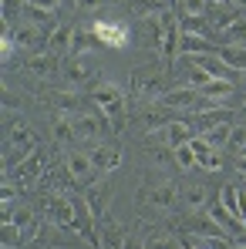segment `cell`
<instances>
[{
    "instance_id": "cell-46",
    "label": "cell",
    "mask_w": 246,
    "mask_h": 249,
    "mask_svg": "<svg viewBox=\"0 0 246 249\" xmlns=\"http://www.w3.org/2000/svg\"><path fill=\"white\" fill-rule=\"evenodd\" d=\"M233 249H246V246H233Z\"/></svg>"
},
{
    "instance_id": "cell-5",
    "label": "cell",
    "mask_w": 246,
    "mask_h": 249,
    "mask_svg": "<svg viewBox=\"0 0 246 249\" xmlns=\"http://www.w3.org/2000/svg\"><path fill=\"white\" fill-rule=\"evenodd\" d=\"M179 37H182L179 20H175L172 14H162V47H159V54H162L165 68H172V57H175V51H179Z\"/></svg>"
},
{
    "instance_id": "cell-42",
    "label": "cell",
    "mask_w": 246,
    "mask_h": 249,
    "mask_svg": "<svg viewBox=\"0 0 246 249\" xmlns=\"http://www.w3.org/2000/svg\"><path fill=\"white\" fill-rule=\"evenodd\" d=\"M182 249H199V246H196V243H189V239H186V243H182Z\"/></svg>"
},
{
    "instance_id": "cell-38",
    "label": "cell",
    "mask_w": 246,
    "mask_h": 249,
    "mask_svg": "<svg viewBox=\"0 0 246 249\" xmlns=\"http://www.w3.org/2000/svg\"><path fill=\"white\" fill-rule=\"evenodd\" d=\"M38 3H41V7H47V10H54V7H57L61 0H38Z\"/></svg>"
},
{
    "instance_id": "cell-29",
    "label": "cell",
    "mask_w": 246,
    "mask_h": 249,
    "mask_svg": "<svg viewBox=\"0 0 246 249\" xmlns=\"http://www.w3.org/2000/svg\"><path fill=\"white\" fill-rule=\"evenodd\" d=\"M189 243H196L199 249H233L226 236H192Z\"/></svg>"
},
{
    "instance_id": "cell-34",
    "label": "cell",
    "mask_w": 246,
    "mask_h": 249,
    "mask_svg": "<svg viewBox=\"0 0 246 249\" xmlns=\"http://www.w3.org/2000/svg\"><path fill=\"white\" fill-rule=\"evenodd\" d=\"M179 17H192V14H206V0H175Z\"/></svg>"
},
{
    "instance_id": "cell-28",
    "label": "cell",
    "mask_w": 246,
    "mask_h": 249,
    "mask_svg": "<svg viewBox=\"0 0 246 249\" xmlns=\"http://www.w3.org/2000/svg\"><path fill=\"white\" fill-rule=\"evenodd\" d=\"M226 148H229L233 155H243V152H246V124H236V128L229 131V142H226Z\"/></svg>"
},
{
    "instance_id": "cell-45",
    "label": "cell",
    "mask_w": 246,
    "mask_h": 249,
    "mask_svg": "<svg viewBox=\"0 0 246 249\" xmlns=\"http://www.w3.org/2000/svg\"><path fill=\"white\" fill-rule=\"evenodd\" d=\"M243 88H246V74H243Z\"/></svg>"
},
{
    "instance_id": "cell-14",
    "label": "cell",
    "mask_w": 246,
    "mask_h": 249,
    "mask_svg": "<svg viewBox=\"0 0 246 249\" xmlns=\"http://www.w3.org/2000/svg\"><path fill=\"white\" fill-rule=\"evenodd\" d=\"M71 124H75V135H78L81 142H95L98 135L105 138V115H101V118H98V115H78Z\"/></svg>"
},
{
    "instance_id": "cell-27",
    "label": "cell",
    "mask_w": 246,
    "mask_h": 249,
    "mask_svg": "<svg viewBox=\"0 0 246 249\" xmlns=\"http://www.w3.org/2000/svg\"><path fill=\"white\" fill-rule=\"evenodd\" d=\"M229 131H233L229 124H216V128H209V131H206V135H199V138H206L212 148H223V145L229 142Z\"/></svg>"
},
{
    "instance_id": "cell-2",
    "label": "cell",
    "mask_w": 246,
    "mask_h": 249,
    "mask_svg": "<svg viewBox=\"0 0 246 249\" xmlns=\"http://www.w3.org/2000/svg\"><path fill=\"white\" fill-rule=\"evenodd\" d=\"M132 94L149 101V98H162L165 94V71L159 68H138L132 74Z\"/></svg>"
},
{
    "instance_id": "cell-12",
    "label": "cell",
    "mask_w": 246,
    "mask_h": 249,
    "mask_svg": "<svg viewBox=\"0 0 246 249\" xmlns=\"http://www.w3.org/2000/svg\"><path fill=\"white\" fill-rule=\"evenodd\" d=\"M88 155H91V165L98 168L101 175L115 172V168H118V162H122V152H118V145H95Z\"/></svg>"
},
{
    "instance_id": "cell-41",
    "label": "cell",
    "mask_w": 246,
    "mask_h": 249,
    "mask_svg": "<svg viewBox=\"0 0 246 249\" xmlns=\"http://www.w3.org/2000/svg\"><path fill=\"white\" fill-rule=\"evenodd\" d=\"M236 246H246V229H243V232H236Z\"/></svg>"
},
{
    "instance_id": "cell-11",
    "label": "cell",
    "mask_w": 246,
    "mask_h": 249,
    "mask_svg": "<svg viewBox=\"0 0 246 249\" xmlns=\"http://www.w3.org/2000/svg\"><path fill=\"white\" fill-rule=\"evenodd\" d=\"M84 199H88V209H91V215H95V226L108 215V199H112V185L105 182V185H88V192H84Z\"/></svg>"
},
{
    "instance_id": "cell-10",
    "label": "cell",
    "mask_w": 246,
    "mask_h": 249,
    "mask_svg": "<svg viewBox=\"0 0 246 249\" xmlns=\"http://www.w3.org/2000/svg\"><path fill=\"white\" fill-rule=\"evenodd\" d=\"M98 229H101V236H98V249H122L125 246V229H122L118 219L105 215V219L98 222Z\"/></svg>"
},
{
    "instance_id": "cell-24",
    "label": "cell",
    "mask_w": 246,
    "mask_h": 249,
    "mask_svg": "<svg viewBox=\"0 0 246 249\" xmlns=\"http://www.w3.org/2000/svg\"><path fill=\"white\" fill-rule=\"evenodd\" d=\"M91 47H95V34L84 31V27H75V37H71V57H78V54H91Z\"/></svg>"
},
{
    "instance_id": "cell-37",
    "label": "cell",
    "mask_w": 246,
    "mask_h": 249,
    "mask_svg": "<svg viewBox=\"0 0 246 249\" xmlns=\"http://www.w3.org/2000/svg\"><path fill=\"white\" fill-rule=\"evenodd\" d=\"M236 172H243V175H246V152H243V155H236Z\"/></svg>"
},
{
    "instance_id": "cell-35",
    "label": "cell",
    "mask_w": 246,
    "mask_h": 249,
    "mask_svg": "<svg viewBox=\"0 0 246 249\" xmlns=\"http://www.w3.org/2000/svg\"><path fill=\"white\" fill-rule=\"evenodd\" d=\"M122 249H145V236H138V232L125 236V246Z\"/></svg>"
},
{
    "instance_id": "cell-39",
    "label": "cell",
    "mask_w": 246,
    "mask_h": 249,
    "mask_svg": "<svg viewBox=\"0 0 246 249\" xmlns=\"http://www.w3.org/2000/svg\"><path fill=\"white\" fill-rule=\"evenodd\" d=\"M95 3H98V0H78V7H84V10H91Z\"/></svg>"
},
{
    "instance_id": "cell-32",
    "label": "cell",
    "mask_w": 246,
    "mask_h": 249,
    "mask_svg": "<svg viewBox=\"0 0 246 249\" xmlns=\"http://www.w3.org/2000/svg\"><path fill=\"white\" fill-rule=\"evenodd\" d=\"M172 152H175V165H179V168H196V152H192L189 142L179 145V148H172Z\"/></svg>"
},
{
    "instance_id": "cell-30",
    "label": "cell",
    "mask_w": 246,
    "mask_h": 249,
    "mask_svg": "<svg viewBox=\"0 0 246 249\" xmlns=\"http://www.w3.org/2000/svg\"><path fill=\"white\" fill-rule=\"evenodd\" d=\"M71 37H75V31H68V27H57V31L47 37V47H51V51H64V47H71Z\"/></svg>"
},
{
    "instance_id": "cell-20",
    "label": "cell",
    "mask_w": 246,
    "mask_h": 249,
    "mask_svg": "<svg viewBox=\"0 0 246 249\" xmlns=\"http://www.w3.org/2000/svg\"><path fill=\"white\" fill-rule=\"evenodd\" d=\"M179 31L182 34H203V37H209L212 24H209V17H203V14H192V17H182L179 20Z\"/></svg>"
},
{
    "instance_id": "cell-33",
    "label": "cell",
    "mask_w": 246,
    "mask_h": 249,
    "mask_svg": "<svg viewBox=\"0 0 246 249\" xmlns=\"http://www.w3.org/2000/svg\"><path fill=\"white\" fill-rule=\"evenodd\" d=\"M145 249H182V246H179V239H172L165 232H155V236L145 239Z\"/></svg>"
},
{
    "instance_id": "cell-31",
    "label": "cell",
    "mask_w": 246,
    "mask_h": 249,
    "mask_svg": "<svg viewBox=\"0 0 246 249\" xmlns=\"http://www.w3.org/2000/svg\"><path fill=\"white\" fill-rule=\"evenodd\" d=\"M20 10H27V3H24V0H3V7H0V14H3V24L10 27V24L20 17Z\"/></svg>"
},
{
    "instance_id": "cell-6",
    "label": "cell",
    "mask_w": 246,
    "mask_h": 249,
    "mask_svg": "<svg viewBox=\"0 0 246 249\" xmlns=\"http://www.w3.org/2000/svg\"><path fill=\"white\" fill-rule=\"evenodd\" d=\"M206 212H209V219H212V222L223 229V236H236V232H243V229H246L243 219H240V215H233L229 209L223 206V199L209 202V209H206Z\"/></svg>"
},
{
    "instance_id": "cell-17",
    "label": "cell",
    "mask_w": 246,
    "mask_h": 249,
    "mask_svg": "<svg viewBox=\"0 0 246 249\" xmlns=\"http://www.w3.org/2000/svg\"><path fill=\"white\" fill-rule=\"evenodd\" d=\"M142 202L165 212V209L175 206V189H172V185H155V189H145V192H142Z\"/></svg>"
},
{
    "instance_id": "cell-21",
    "label": "cell",
    "mask_w": 246,
    "mask_h": 249,
    "mask_svg": "<svg viewBox=\"0 0 246 249\" xmlns=\"http://www.w3.org/2000/svg\"><path fill=\"white\" fill-rule=\"evenodd\" d=\"M216 54H219V57H223V61H226V64L236 71V74H240V71H246V47H236V44H229V47H219Z\"/></svg>"
},
{
    "instance_id": "cell-15",
    "label": "cell",
    "mask_w": 246,
    "mask_h": 249,
    "mask_svg": "<svg viewBox=\"0 0 246 249\" xmlns=\"http://www.w3.org/2000/svg\"><path fill=\"white\" fill-rule=\"evenodd\" d=\"M162 138L169 142V148H179V145L192 142V138H196V131H192L189 118H182V122H169V124H165V128H162Z\"/></svg>"
},
{
    "instance_id": "cell-26",
    "label": "cell",
    "mask_w": 246,
    "mask_h": 249,
    "mask_svg": "<svg viewBox=\"0 0 246 249\" xmlns=\"http://www.w3.org/2000/svg\"><path fill=\"white\" fill-rule=\"evenodd\" d=\"M54 138H57V145H64V148H75V142H78V135H75V124L61 118V122L54 124Z\"/></svg>"
},
{
    "instance_id": "cell-16",
    "label": "cell",
    "mask_w": 246,
    "mask_h": 249,
    "mask_svg": "<svg viewBox=\"0 0 246 249\" xmlns=\"http://www.w3.org/2000/svg\"><path fill=\"white\" fill-rule=\"evenodd\" d=\"M27 17H31V24L41 31L44 37L57 31V17H54V10H47V7H41V3H27Z\"/></svg>"
},
{
    "instance_id": "cell-4",
    "label": "cell",
    "mask_w": 246,
    "mask_h": 249,
    "mask_svg": "<svg viewBox=\"0 0 246 249\" xmlns=\"http://www.w3.org/2000/svg\"><path fill=\"white\" fill-rule=\"evenodd\" d=\"M91 34H95V41L105 44V47H125L128 44V27L125 24H115V20H95L91 24Z\"/></svg>"
},
{
    "instance_id": "cell-18",
    "label": "cell",
    "mask_w": 246,
    "mask_h": 249,
    "mask_svg": "<svg viewBox=\"0 0 246 249\" xmlns=\"http://www.w3.org/2000/svg\"><path fill=\"white\" fill-rule=\"evenodd\" d=\"M179 54H212V44L203 34H182L179 37Z\"/></svg>"
},
{
    "instance_id": "cell-7",
    "label": "cell",
    "mask_w": 246,
    "mask_h": 249,
    "mask_svg": "<svg viewBox=\"0 0 246 249\" xmlns=\"http://www.w3.org/2000/svg\"><path fill=\"white\" fill-rule=\"evenodd\" d=\"M199 98H203V94H199L196 88L186 84V88H172V91H165L162 105H165V108H182V111H199V105H203Z\"/></svg>"
},
{
    "instance_id": "cell-43",
    "label": "cell",
    "mask_w": 246,
    "mask_h": 249,
    "mask_svg": "<svg viewBox=\"0 0 246 249\" xmlns=\"http://www.w3.org/2000/svg\"><path fill=\"white\" fill-rule=\"evenodd\" d=\"M216 3H226V0H206V7H216Z\"/></svg>"
},
{
    "instance_id": "cell-1",
    "label": "cell",
    "mask_w": 246,
    "mask_h": 249,
    "mask_svg": "<svg viewBox=\"0 0 246 249\" xmlns=\"http://www.w3.org/2000/svg\"><path fill=\"white\" fill-rule=\"evenodd\" d=\"M95 105L101 108V115H108L112 118V128L115 131H122V108H125V101H122V88L118 84H112V81H101V84H95Z\"/></svg>"
},
{
    "instance_id": "cell-8",
    "label": "cell",
    "mask_w": 246,
    "mask_h": 249,
    "mask_svg": "<svg viewBox=\"0 0 246 249\" xmlns=\"http://www.w3.org/2000/svg\"><path fill=\"white\" fill-rule=\"evenodd\" d=\"M64 162H68V168H71V175H75L78 185H91V182H95L98 168L91 165V155H84V152H75V148H71Z\"/></svg>"
},
{
    "instance_id": "cell-9",
    "label": "cell",
    "mask_w": 246,
    "mask_h": 249,
    "mask_svg": "<svg viewBox=\"0 0 246 249\" xmlns=\"http://www.w3.org/2000/svg\"><path fill=\"white\" fill-rule=\"evenodd\" d=\"M95 71H98L95 57H91V54H78V57H71V61H68L64 78H68L71 84H88L91 78H95Z\"/></svg>"
},
{
    "instance_id": "cell-13",
    "label": "cell",
    "mask_w": 246,
    "mask_h": 249,
    "mask_svg": "<svg viewBox=\"0 0 246 249\" xmlns=\"http://www.w3.org/2000/svg\"><path fill=\"white\" fill-rule=\"evenodd\" d=\"M189 145H192V152H196V168L216 172V168L223 165V155H219V152H216V148H212V145H209L206 138H199V135H196V138H192Z\"/></svg>"
},
{
    "instance_id": "cell-19",
    "label": "cell",
    "mask_w": 246,
    "mask_h": 249,
    "mask_svg": "<svg viewBox=\"0 0 246 249\" xmlns=\"http://www.w3.org/2000/svg\"><path fill=\"white\" fill-rule=\"evenodd\" d=\"M27 71H34L38 78H51L57 71V54H34V57H27Z\"/></svg>"
},
{
    "instance_id": "cell-22",
    "label": "cell",
    "mask_w": 246,
    "mask_h": 249,
    "mask_svg": "<svg viewBox=\"0 0 246 249\" xmlns=\"http://www.w3.org/2000/svg\"><path fill=\"white\" fill-rule=\"evenodd\" d=\"M179 202L189 206V209L209 206V202H206V189H203V185H186V189H179Z\"/></svg>"
},
{
    "instance_id": "cell-44",
    "label": "cell",
    "mask_w": 246,
    "mask_h": 249,
    "mask_svg": "<svg viewBox=\"0 0 246 249\" xmlns=\"http://www.w3.org/2000/svg\"><path fill=\"white\" fill-rule=\"evenodd\" d=\"M24 3H38V0H24Z\"/></svg>"
},
{
    "instance_id": "cell-3",
    "label": "cell",
    "mask_w": 246,
    "mask_h": 249,
    "mask_svg": "<svg viewBox=\"0 0 246 249\" xmlns=\"http://www.w3.org/2000/svg\"><path fill=\"white\" fill-rule=\"evenodd\" d=\"M34 178H44V155L34 148L27 159H20V165L14 168V175H7L3 182H17L20 185V192L27 189V182H34Z\"/></svg>"
},
{
    "instance_id": "cell-25",
    "label": "cell",
    "mask_w": 246,
    "mask_h": 249,
    "mask_svg": "<svg viewBox=\"0 0 246 249\" xmlns=\"http://www.w3.org/2000/svg\"><path fill=\"white\" fill-rule=\"evenodd\" d=\"M54 108L57 111H75V115H84V101L78 98V94H54Z\"/></svg>"
},
{
    "instance_id": "cell-36",
    "label": "cell",
    "mask_w": 246,
    "mask_h": 249,
    "mask_svg": "<svg viewBox=\"0 0 246 249\" xmlns=\"http://www.w3.org/2000/svg\"><path fill=\"white\" fill-rule=\"evenodd\" d=\"M3 105H7V108H14V105H17V98H14V91H10V88L3 91Z\"/></svg>"
},
{
    "instance_id": "cell-40",
    "label": "cell",
    "mask_w": 246,
    "mask_h": 249,
    "mask_svg": "<svg viewBox=\"0 0 246 249\" xmlns=\"http://www.w3.org/2000/svg\"><path fill=\"white\" fill-rule=\"evenodd\" d=\"M226 3H233L236 10H246V0H226Z\"/></svg>"
},
{
    "instance_id": "cell-23",
    "label": "cell",
    "mask_w": 246,
    "mask_h": 249,
    "mask_svg": "<svg viewBox=\"0 0 246 249\" xmlns=\"http://www.w3.org/2000/svg\"><path fill=\"white\" fill-rule=\"evenodd\" d=\"M165 3L169 0H132L128 7L135 10V17H159V14H165Z\"/></svg>"
}]
</instances>
